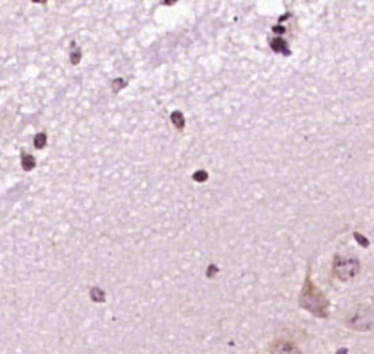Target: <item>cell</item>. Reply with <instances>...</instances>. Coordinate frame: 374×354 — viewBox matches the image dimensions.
Listing matches in <instances>:
<instances>
[{"instance_id":"277c9868","label":"cell","mask_w":374,"mask_h":354,"mask_svg":"<svg viewBox=\"0 0 374 354\" xmlns=\"http://www.w3.org/2000/svg\"><path fill=\"white\" fill-rule=\"evenodd\" d=\"M171 119H173L174 125H176L178 129H181V128H183V125H184V117H183V114H181L180 111H176V113H173Z\"/></svg>"},{"instance_id":"ba28073f","label":"cell","mask_w":374,"mask_h":354,"mask_svg":"<svg viewBox=\"0 0 374 354\" xmlns=\"http://www.w3.org/2000/svg\"><path fill=\"white\" fill-rule=\"evenodd\" d=\"M338 354H347V349H345V350H341V352H338Z\"/></svg>"},{"instance_id":"6da1fadb","label":"cell","mask_w":374,"mask_h":354,"mask_svg":"<svg viewBox=\"0 0 374 354\" xmlns=\"http://www.w3.org/2000/svg\"><path fill=\"white\" fill-rule=\"evenodd\" d=\"M300 306L317 318L326 319L329 316V300L326 299L323 291L311 281L310 274L306 277L300 294Z\"/></svg>"},{"instance_id":"7a4b0ae2","label":"cell","mask_w":374,"mask_h":354,"mask_svg":"<svg viewBox=\"0 0 374 354\" xmlns=\"http://www.w3.org/2000/svg\"><path fill=\"white\" fill-rule=\"evenodd\" d=\"M360 272L358 259L351 256H336L333 261V274L341 281H350Z\"/></svg>"},{"instance_id":"52a82bcc","label":"cell","mask_w":374,"mask_h":354,"mask_svg":"<svg viewBox=\"0 0 374 354\" xmlns=\"http://www.w3.org/2000/svg\"><path fill=\"white\" fill-rule=\"evenodd\" d=\"M193 177H195L196 180H199V181H203V180H206L208 175H206L205 172H199V173H196Z\"/></svg>"},{"instance_id":"8992f818","label":"cell","mask_w":374,"mask_h":354,"mask_svg":"<svg viewBox=\"0 0 374 354\" xmlns=\"http://www.w3.org/2000/svg\"><path fill=\"white\" fill-rule=\"evenodd\" d=\"M35 147L37 148H43L45 145V142H47V136H45V133H38L37 136H35Z\"/></svg>"},{"instance_id":"3957f363","label":"cell","mask_w":374,"mask_h":354,"mask_svg":"<svg viewBox=\"0 0 374 354\" xmlns=\"http://www.w3.org/2000/svg\"><path fill=\"white\" fill-rule=\"evenodd\" d=\"M269 354H303L301 350L291 341L286 340H278L273 341L269 347Z\"/></svg>"},{"instance_id":"5b68a950","label":"cell","mask_w":374,"mask_h":354,"mask_svg":"<svg viewBox=\"0 0 374 354\" xmlns=\"http://www.w3.org/2000/svg\"><path fill=\"white\" fill-rule=\"evenodd\" d=\"M22 166L25 170L29 172L35 166V161H34V158L31 155H25V157H22Z\"/></svg>"}]
</instances>
